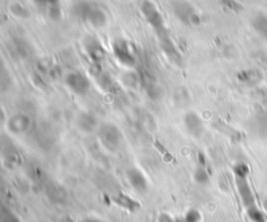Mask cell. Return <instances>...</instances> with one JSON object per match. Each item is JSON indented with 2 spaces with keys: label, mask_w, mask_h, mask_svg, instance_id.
Returning a JSON list of instances; mask_svg holds the SVG:
<instances>
[{
  "label": "cell",
  "mask_w": 267,
  "mask_h": 222,
  "mask_svg": "<svg viewBox=\"0 0 267 222\" xmlns=\"http://www.w3.org/2000/svg\"><path fill=\"white\" fill-rule=\"evenodd\" d=\"M99 139L107 149L115 151L122 145L123 135L115 125L106 124L102 125L101 129H99Z\"/></svg>",
  "instance_id": "6da1fadb"
},
{
  "label": "cell",
  "mask_w": 267,
  "mask_h": 222,
  "mask_svg": "<svg viewBox=\"0 0 267 222\" xmlns=\"http://www.w3.org/2000/svg\"><path fill=\"white\" fill-rule=\"evenodd\" d=\"M65 86L76 95H85L88 94V91L90 90V81L85 74L80 73V72H73L69 73L65 77Z\"/></svg>",
  "instance_id": "7a4b0ae2"
},
{
  "label": "cell",
  "mask_w": 267,
  "mask_h": 222,
  "mask_svg": "<svg viewBox=\"0 0 267 222\" xmlns=\"http://www.w3.org/2000/svg\"><path fill=\"white\" fill-rule=\"evenodd\" d=\"M30 125V118L27 117L26 115H24V113H17L13 117L9 118V121H8V129H9L13 134H22V133L29 130Z\"/></svg>",
  "instance_id": "3957f363"
},
{
  "label": "cell",
  "mask_w": 267,
  "mask_h": 222,
  "mask_svg": "<svg viewBox=\"0 0 267 222\" xmlns=\"http://www.w3.org/2000/svg\"><path fill=\"white\" fill-rule=\"evenodd\" d=\"M184 124H185L186 130L194 137H198L203 133V122L200 118V116L194 113V112H188L184 118Z\"/></svg>",
  "instance_id": "277c9868"
},
{
  "label": "cell",
  "mask_w": 267,
  "mask_h": 222,
  "mask_svg": "<svg viewBox=\"0 0 267 222\" xmlns=\"http://www.w3.org/2000/svg\"><path fill=\"white\" fill-rule=\"evenodd\" d=\"M114 52H115L116 59H118L120 64H123L124 67L128 68L134 67L135 64L134 56H133L132 52L127 48L126 44H116Z\"/></svg>",
  "instance_id": "5b68a950"
},
{
  "label": "cell",
  "mask_w": 267,
  "mask_h": 222,
  "mask_svg": "<svg viewBox=\"0 0 267 222\" xmlns=\"http://www.w3.org/2000/svg\"><path fill=\"white\" fill-rule=\"evenodd\" d=\"M127 177H128L131 185H132L135 190L143 191V190L147 187V182H146L145 175L142 174L138 169L131 168L128 172H127Z\"/></svg>",
  "instance_id": "8992f818"
},
{
  "label": "cell",
  "mask_w": 267,
  "mask_h": 222,
  "mask_svg": "<svg viewBox=\"0 0 267 222\" xmlns=\"http://www.w3.org/2000/svg\"><path fill=\"white\" fill-rule=\"evenodd\" d=\"M236 178L237 187H239V191H240L244 204H247L248 207H252L253 206V196H252V191L249 189L247 178H241V177H236Z\"/></svg>",
  "instance_id": "52a82bcc"
},
{
  "label": "cell",
  "mask_w": 267,
  "mask_h": 222,
  "mask_svg": "<svg viewBox=\"0 0 267 222\" xmlns=\"http://www.w3.org/2000/svg\"><path fill=\"white\" fill-rule=\"evenodd\" d=\"M95 125H97V120L92 115L84 113L78 118V126H80L81 130H84L86 133H92L95 129Z\"/></svg>",
  "instance_id": "ba28073f"
},
{
  "label": "cell",
  "mask_w": 267,
  "mask_h": 222,
  "mask_svg": "<svg viewBox=\"0 0 267 222\" xmlns=\"http://www.w3.org/2000/svg\"><path fill=\"white\" fill-rule=\"evenodd\" d=\"M123 82L129 87H135L138 83V77L134 73H127L126 75H123Z\"/></svg>",
  "instance_id": "9c48e42d"
},
{
  "label": "cell",
  "mask_w": 267,
  "mask_h": 222,
  "mask_svg": "<svg viewBox=\"0 0 267 222\" xmlns=\"http://www.w3.org/2000/svg\"><path fill=\"white\" fill-rule=\"evenodd\" d=\"M235 173H236V177H241V178H247L248 174V166L243 162H239V164L235 166Z\"/></svg>",
  "instance_id": "30bf717a"
},
{
  "label": "cell",
  "mask_w": 267,
  "mask_h": 222,
  "mask_svg": "<svg viewBox=\"0 0 267 222\" xmlns=\"http://www.w3.org/2000/svg\"><path fill=\"white\" fill-rule=\"evenodd\" d=\"M196 179L200 183H206L207 181H209V175H207L206 170L202 168L200 169H197V172H196Z\"/></svg>",
  "instance_id": "8fae6325"
},
{
  "label": "cell",
  "mask_w": 267,
  "mask_h": 222,
  "mask_svg": "<svg viewBox=\"0 0 267 222\" xmlns=\"http://www.w3.org/2000/svg\"><path fill=\"white\" fill-rule=\"evenodd\" d=\"M185 222H200V213L197 211H189L186 213Z\"/></svg>",
  "instance_id": "7c38bea8"
}]
</instances>
